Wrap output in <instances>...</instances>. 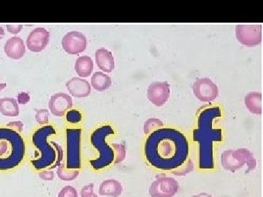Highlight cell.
<instances>
[{"label":"cell","instance_id":"obj_1","mask_svg":"<svg viewBox=\"0 0 263 197\" xmlns=\"http://www.w3.org/2000/svg\"><path fill=\"white\" fill-rule=\"evenodd\" d=\"M189 143L183 133L173 128H160L151 133L145 143L148 163L163 171L179 169L187 160Z\"/></svg>","mask_w":263,"mask_h":197},{"label":"cell","instance_id":"obj_2","mask_svg":"<svg viewBox=\"0 0 263 197\" xmlns=\"http://www.w3.org/2000/svg\"><path fill=\"white\" fill-rule=\"evenodd\" d=\"M221 115L219 107L205 109L199 115L197 128L193 131V140L198 143L200 169L214 168L213 143L222 141V131L220 129H214L213 122Z\"/></svg>","mask_w":263,"mask_h":197},{"label":"cell","instance_id":"obj_3","mask_svg":"<svg viewBox=\"0 0 263 197\" xmlns=\"http://www.w3.org/2000/svg\"><path fill=\"white\" fill-rule=\"evenodd\" d=\"M57 134L56 129L51 125L43 126L33 134L32 141L33 146L39 152L36 159L31 160L32 167L36 170L55 168L61 164L63 159V151L61 146L54 142L49 143L48 138Z\"/></svg>","mask_w":263,"mask_h":197},{"label":"cell","instance_id":"obj_4","mask_svg":"<svg viewBox=\"0 0 263 197\" xmlns=\"http://www.w3.org/2000/svg\"><path fill=\"white\" fill-rule=\"evenodd\" d=\"M26 145L18 131L0 127V171H9L18 167L24 160Z\"/></svg>","mask_w":263,"mask_h":197},{"label":"cell","instance_id":"obj_5","mask_svg":"<svg viewBox=\"0 0 263 197\" xmlns=\"http://www.w3.org/2000/svg\"><path fill=\"white\" fill-rule=\"evenodd\" d=\"M115 134L113 128L109 125L102 126L93 131L90 141L91 146L98 150L99 155L95 160H90L91 168L100 170L106 168L114 162L115 155L113 148L107 143V136Z\"/></svg>","mask_w":263,"mask_h":197},{"label":"cell","instance_id":"obj_6","mask_svg":"<svg viewBox=\"0 0 263 197\" xmlns=\"http://www.w3.org/2000/svg\"><path fill=\"white\" fill-rule=\"evenodd\" d=\"M221 162L223 168L231 172L242 168L245 164L249 171L254 170L257 167L254 155L246 148L226 150L221 154Z\"/></svg>","mask_w":263,"mask_h":197},{"label":"cell","instance_id":"obj_7","mask_svg":"<svg viewBox=\"0 0 263 197\" xmlns=\"http://www.w3.org/2000/svg\"><path fill=\"white\" fill-rule=\"evenodd\" d=\"M67 140V160L65 167L67 169L79 170L81 168V129H67L66 130Z\"/></svg>","mask_w":263,"mask_h":197},{"label":"cell","instance_id":"obj_8","mask_svg":"<svg viewBox=\"0 0 263 197\" xmlns=\"http://www.w3.org/2000/svg\"><path fill=\"white\" fill-rule=\"evenodd\" d=\"M235 34L238 42L247 47L258 46L262 42L261 25H237Z\"/></svg>","mask_w":263,"mask_h":197},{"label":"cell","instance_id":"obj_9","mask_svg":"<svg viewBox=\"0 0 263 197\" xmlns=\"http://www.w3.org/2000/svg\"><path fill=\"white\" fill-rule=\"evenodd\" d=\"M194 94L200 101L210 103L219 96V89L216 84L209 77L197 79L193 85Z\"/></svg>","mask_w":263,"mask_h":197},{"label":"cell","instance_id":"obj_10","mask_svg":"<svg viewBox=\"0 0 263 197\" xmlns=\"http://www.w3.org/2000/svg\"><path fill=\"white\" fill-rule=\"evenodd\" d=\"M179 188V183L173 178L161 177L151 185L149 194L152 197H173Z\"/></svg>","mask_w":263,"mask_h":197},{"label":"cell","instance_id":"obj_11","mask_svg":"<svg viewBox=\"0 0 263 197\" xmlns=\"http://www.w3.org/2000/svg\"><path fill=\"white\" fill-rule=\"evenodd\" d=\"M87 40L84 34L79 32H70L64 36L62 46L66 53L71 55L79 54L85 51Z\"/></svg>","mask_w":263,"mask_h":197},{"label":"cell","instance_id":"obj_12","mask_svg":"<svg viewBox=\"0 0 263 197\" xmlns=\"http://www.w3.org/2000/svg\"><path fill=\"white\" fill-rule=\"evenodd\" d=\"M171 94V88L167 82H155L148 86L147 97L155 105L161 107L167 103Z\"/></svg>","mask_w":263,"mask_h":197},{"label":"cell","instance_id":"obj_13","mask_svg":"<svg viewBox=\"0 0 263 197\" xmlns=\"http://www.w3.org/2000/svg\"><path fill=\"white\" fill-rule=\"evenodd\" d=\"M50 34L44 28L34 29L29 34L27 40V46L31 51L39 53L46 48L49 42Z\"/></svg>","mask_w":263,"mask_h":197},{"label":"cell","instance_id":"obj_14","mask_svg":"<svg viewBox=\"0 0 263 197\" xmlns=\"http://www.w3.org/2000/svg\"><path fill=\"white\" fill-rule=\"evenodd\" d=\"M48 105L53 115L62 117L70 109L72 108V98L68 94L59 93L51 96Z\"/></svg>","mask_w":263,"mask_h":197},{"label":"cell","instance_id":"obj_15","mask_svg":"<svg viewBox=\"0 0 263 197\" xmlns=\"http://www.w3.org/2000/svg\"><path fill=\"white\" fill-rule=\"evenodd\" d=\"M66 86L70 94L74 97H87L91 93V88L89 83L80 77H72L67 81Z\"/></svg>","mask_w":263,"mask_h":197},{"label":"cell","instance_id":"obj_16","mask_svg":"<svg viewBox=\"0 0 263 197\" xmlns=\"http://www.w3.org/2000/svg\"><path fill=\"white\" fill-rule=\"evenodd\" d=\"M4 50L7 56L12 60H20L26 53L24 41L19 37L10 38L5 43Z\"/></svg>","mask_w":263,"mask_h":197},{"label":"cell","instance_id":"obj_17","mask_svg":"<svg viewBox=\"0 0 263 197\" xmlns=\"http://www.w3.org/2000/svg\"><path fill=\"white\" fill-rule=\"evenodd\" d=\"M95 60L99 68L105 72H111L115 67V62L111 52L102 48L97 50Z\"/></svg>","mask_w":263,"mask_h":197},{"label":"cell","instance_id":"obj_18","mask_svg":"<svg viewBox=\"0 0 263 197\" xmlns=\"http://www.w3.org/2000/svg\"><path fill=\"white\" fill-rule=\"evenodd\" d=\"M122 184L117 180H106L100 184L98 193L100 196L118 197L122 194Z\"/></svg>","mask_w":263,"mask_h":197},{"label":"cell","instance_id":"obj_19","mask_svg":"<svg viewBox=\"0 0 263 197\" xmlns=\"http://www.w3.org/2000/svg\"><path fill=\"white\" fill-rule=\"evenodd\" d=\"M0 112L5 116H18L19 107L16 100L10 97L0 98Z\"/></svg>","mask_w":263,"mask_h":197},{"label":"cell","instance_id":"obj_20","mask_svg":"<svg viewBox=\"0 0 263 197\" xmlns=\"http://www.w3.org/2000/svg\"><path fill=\"white\" fill-rule=\"evenodd\" d=\"M93 69H94V63L89 56H81L76 60L75 70L80 77H89L92 72Z\"/></svg>","mask_w":263,"mask_h":197},{"label":"cell","instance_id":"obj_21","mask_svg":"<svg viewBox=\"0 0 263 197\" xmlns=\"http://www.w3.org/2000/svg\"><path fill=\"white\" fill-rule=\"evenodd\" d=\"M245 104L250 113L254 114L262 113V94L257 92H251L246 96Z\"/></svg>","mask_w":263,"mask_h":197},{"label":"cell","instance_id":"obj_22","mask_svg":"<svg viewBox=\"0 0 263 197\" xmlns=\"http://www.w3.org/2000/svg\"><path fill=\"white\" fill-rule=\"evenodd\" d=\"M91 86L98 91L108 89L112 84L111 78L101 72H96L91 79Z\"/></svg>","mask_w":263,"mask_h":197},{"label":"cell","instance_id":"obj_23","mask_svg":"<svg viewBox=\"0 0 263 197\" xmlns=\"http://www.w3.org/2000/svg\"><path fill=\"white\" fill-rule=\"evenodd\" d=\"M57 175L62 181H72L79 175V170L67 169L64 164H60L57 168Z\"/></svg>","mask_w":263,"mask_h":197},{"label":"cell","instance_id":"obj_24","mask_svg":"<svg viewBox=\"0 0 263 197\" xmlns=\"http://www.w3.org/2000/svg\"><path fill=\"white\" fill-rule=\"evenodd\" d=\"M163 127V123L157 119H150L144 124L145 134H151L154 131Z\"/></svg>","mask_w":263,"mask_h":197},{"label":"cell","instance_id":"obj_25","mask_svg":"<svg viewBox=\"0 0 263 197\" xmlns=\"http://www.w3.org/2000/svg\"><path fill=\"white\" fill-rule=\"evenodd\" d=\"M113 149L115 159H114V163H121L123 160L125 159L126 148L124 145L122 144H113Z\"/></svg>","mask_w":263,"mask_h":197},{"label":"cell","instance_id":"obj_26","mask_svg":"<svg viewBox=\"0 0 263 197\" xmlns=\"http://www.w3.org/2000/svg\"><path fill=\"white\" fill-rule=\"evenodd\" d=\"M36 120L38 124L41 125H44V124H48V117H49V112L46 109H41V110H38L37 113H36Z\"/></svg>","mask_w":263,"mask_h":197},{"label":"cell","instance_id":"obj_27","mask_svg":"<svg viewBox=\"0 0 263 197\" xmlns=\"http://www.w3.org/2000/svg\"><path fill=\"white\" fill-rule=\"evenodd\" d=\"M58 197H79L77 190L71 186H65L59 193Z\"/></svg>","mask_w":263,"mask_h":197},{"label":"cell","instance_id":"obj_28","mask_svg":"<svg viewBox=\"0 0 263 197\" xmlns=\"http://www.w3.org/2000/svg\"><path fill=\"white\" fill-rule=\"evenodd\" d=\"M81 197H98L94 192V183L86 185L81 188Z\"/></svg>","mask_w":263,"mask_h":197},{"label":"cell","instance_id":"obj_29","mask_svg":"<svg viewBox=\"0 0 263 197\" xmlns=\"http://www.w3.org/2000/svg\"><path fill=\"white\" fill-rule=\"evenodd\" d=\"M81 114L78 110H70L67 113V122L71 124H78L81 121Z\"/></svg>","mask_w":263,"mask_h":197},{"label":"cell","instance_id":"obj_30","mask_svg":"<svg viewBox=\"0 0 263 197\" xmlns=\"http://www.w3.org/2000/svg\"><path fill=\"white\" fill-rule=\"evenodd\" d=\"M39 176L43 181H53L54 174L51 169H45V170H42L40 172Z\"/></svg>","mask_w":263,"mask_h":197},{"label":"cell","instance_id":"obj_31","mask_svg":"<svg viewBox=\"0 0 263 197\" xmlns=\"http://www.w3.org/2000/svg\"><path fill=\"white\" fill-rule=\"evenodd\" d=\"M193 164L192 163L191 160H189V163L188 164H186V165L182 169V170H178L176 171V172H174V174H176V175H184V174H188L189 172H191L192 170H193L194 167H190V166H193Z\"/></svg>","mask_w":263,"mask_h":197},{"label":"cell","instance_id":"obj_32","mask_svg":"<svg viewBox=\"0 0 263 197\" xmlns=\"http://www.w3.org/2000/svg\"><path fill=\"white\" fill-rule=\"evenodd\" d=\"M22 28H23V26L22 24H8L7 25V29L12 34H18L22 31Z\"/></svg>","mask_w":263,"mask_h":197},{"label":"cell","instance_id":"obj_33","mask_svg":"<svg viewBox=\"0 0 263 197\" xmlns=\"http://www.w3.org/2000/svg\"><path fill=\"white\" fill-rule=\"evenodd\" d=\"M30 100V96L27 93L22 92L18 95V102L21 105H25Z\"/></svg>","mask_w":263,"mask_h":197},{"label":"cell","instance_id":"obj_34","mask_svg":"<svg viewBox=\"0 0 263 197\" xmlns=\"http://www.w3.org/2000/svg\"><path fill=\"white\" fill-rule=\"evenodd\" d=\"M5 35V31L3 28L0 27V40L3 39V37H4Z\"/></svg>","mask_w":263,"mask_h":197},{"label":"cell","instance_id":"obj_35","mask_svg":"<svg viewBox=\"0 0 263 197\" xmlns=\"http://www.w3.org/2000/svg\"><path fill=\"white\" fill-rule=\"evenodd\" d=\"M7 84H0V91H3L5 88H6Z\"/></svg>","mask_w":263,"mask_h":197}]
</instances>
